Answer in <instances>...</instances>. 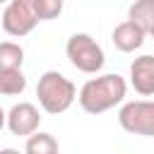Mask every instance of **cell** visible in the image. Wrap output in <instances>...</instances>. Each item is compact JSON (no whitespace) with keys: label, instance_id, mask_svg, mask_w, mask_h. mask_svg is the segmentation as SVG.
<instances>
[{"label":"cell","instance_id":"6da1fadb","mask_svg":"<svg viewBox=\"0 0 154 154\" xmlns=\"http://www.w3.org/2000/svg\"><path fill=\"white\" fill-rule=\"evenodd\" d=\"M125 94H128V82L120 75L108 72V75H99V77L87 79L82 84V89L77 91V101L84 113L101 116V113L120 106L125 101Z\"/></svg>","mask_w":154,"mask_h":154},{"label":"cell","instance_id":"7a4b0ae2","mask_svg":"<svg viewBox=\"0 0 154 154\" xmlns=\"http://www.w3.org/2000/svg\"><path fill=\"white\" fill-rule=\"evenodd\" d=\"M36 96H38V106L41 111L51 113V116H58V113H65L75 99H77V87L72 79H67L63 72L58 70H46L38 82H36Z\"/></svg>","mask_w":154,"mask_h":154},{"label":"cell","instance_id":"3957f363","mask_svg":"<svg viewBox=\"0 0 154 154\" xmlns=\"http://www.w3.org/2000/svg\"><path fill=\"white\" fill-rule=\"evenodd\" d=\"M65 55L72 63V67H77L84 75H96L103 65H106V55L103 48L96 43V38L91 34H72L65 43Z\"/></svg>","mask_w":154,"mask_h":154},{"label":"cell","instance_id":"277c9868","mask_svg":"<svg viewBox=\"0 0 154 154\" xmlns=\"http://www.w3.org/2000/svg\"><path fill=\"white\" fill-rule=\"evenodd\" d=\"M118 123L130 135L154 137V101L149 99L125 101L118 111Z\"/></svg>","mask_w":154,"mask_h":154},{"label":"cell","instance_id":"5b68a950","mask_svg":"<svg viewBox=\"0 0 154 154\" xmlns=\"http://www.w3.org/2000/svg\"><path fill=\"white\" fill-rule=\"evenodd\" d=\"M0 24H2L5 34L17 36V38L31 34L38 24V17L34 12V0H7Z\"/></svg>","mask_w":154,"mask_h":154},{"label":"cell","instance_id":"8992f818","mask_svg":"<svg viewBox=\"0 0 154 154\" xmlns=\"http://www.w3.org/2000/svg\"><path fill=\"white\" fill-rule=\"evenodd\" d=\"M5 125H7V130H10L12 135L26 137V135H31L34 130H38V125H41V111H38L34 103H29V101H19V103H14V106L7 111Z\"/></svg>","mask_w":154,"mask_h":154},{"label":"cell","instance_id":"52a82bcc","mask_svg":"<svg viewBox=\"0 0 154 154\" xmlns=\"http://www.w3.org/2000/svg\"><path fill=\"white\" fill-rule=\"evenodd\" d=\"M130 87L140 96H154V55L144 53L130 63Z\"/></svg>","mask_w":154,"mask_h":154},{"label":"cell","instance_id":"ba28073f","mask_svg":"<svg viewBox=\"0 0 154 154\" xmlns=\"http://www.w3.org/2000/svg\"><path fill=\"white\" fill-rule=\"evenodd\" d=\"M144 38H147V31H142L135 22L125 19L120 24H116L113 34H111V41L113 46L120 51V53H135L137 48L144 46Z\"/></svg>","mask_w":154,"mask_h":154},{"label":"cell","instance_id":"9c48e42d","mask_svg":"<svg viewBox=\"0 0 154 154\" xmlns=\"http://www.w3.org/2000/svg\"><path fill=\"white\" fill-rule=\"evenodd\" d=\"M128 19L135 22L149 36V31L154 29V0H135L128 7Z\"/></svg>","mask_w":154,"mask_h":154},{"label":"cell","instance_id":"30bf717a","mask_svg":"<svg viewBox=\"0 0 154 154\" xmlns=\"http://www.w3.org/2000/svg\"><path fill=\"white\" fill-rule=\"evenodd\" d=\"M58 149H60V144L51 132L34 130L31 135H26V142H24V152L26 154H55Z\"/></svg>","mask_w":154,"mask_h":154},{"label":"cell","instance_id":"8fae6325","mask_svg":"<svg viewBox=\"0 0 154 154\" xmlns=\"http://www.w3.org/2000/svg\"><path fill=\"white\" fill-rule=\"evenodd\" d=\"M26 89V77L22 67L12 70H0V94L2 96H19Z\"/></svg>","mask_w":154,"mask_h":154},{"label":"cell","instance_id":"7c38bea8","mask_svg":"<svg viewBox=\"0 0 154 154\" xmlns=\"http://www.w3.org/2000/svg\"><path fill=\"white\" fill-rule=\"evenodd\" d=\"M24 65V48L14 41H2L0 43V70H12Z\"/></svg>","mask_w":154,"mask_h":154},{"label":"cell","instance_id":"4fadbf2b","mask_svg":"<svg viewBox=\"0 0 154 154\" xmlns=\"http://www.w3.org/2000/svg\"><path fill=\"white\" fill-rule=\"evenodd\" d=\"M63 5H65V0H34V12H36L38 22H48V19L60 17Z\"/></svg>","mask_w":154,"mask_h":154},{"label":"cell","instance_id":"5bb4252c","mask_svg":"<svg viewBox=\"0 0 154 154\" xmlns=\"http://www.w3.org/2000/svg\"><path fill=\"white\" fill-rule=\"evenodd\" d=\"M5 116H7V113H5V111H2V106H0V130L5 128Z\"/></svg>","mask_w":154,"mask_h":154},{"label":"cell","instance_id":"9a60e30c","mask_svg":"<svg viewBox=\"0 0 154 154\" xmlns=\"http://www.w3.org/2000/svg\"><path fill=\"white\" fill-rule=\"evenodd\" d=\"M149 36H152V38H154V29H152V31H149Z\"/></svg>","mask_w":154,"mask_h":154},{"label":"cell","instance_id":"2e32d148","mask_svg":"<svg viewBox=\"0 0 154 154\" xmlns=\"http://www.w3.org/2000/svg\"><path fill=\"white\" fill-rule=\"evenodd\" d=\"M5 2H7V0H0V5H5Z\"/></svg>","mask_w":154,"mask_h":154}]
</instances>
